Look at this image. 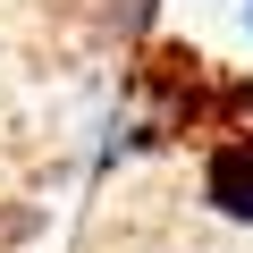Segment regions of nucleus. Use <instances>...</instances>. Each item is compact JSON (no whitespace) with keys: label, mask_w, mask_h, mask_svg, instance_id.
I'll use <instances>...</instances> for the list:
<instances>
[{"label":"nucleus","mask_w":253,"mask_h":253,"mask_svg":"<svg viewBox=\"0 0 253 253\" xmlns=\"http://www.w3.org/2000/svg\"><path fill=\"white\" fill-rule=\"evenodd\" d=\"M203 203H211V219H228V228H253V126H228V135L203 152Z\"/></svg>","instance_id":"nucleus-1"},{"label":"nucleus","mask_w":253,"mask_h":253,"mask_svg":"<svg viewBox=\"0 0 253 253\" xmlns=\"http://www.w3.org/2000/svg\"><path fill=\"white\" fill-rule=\"evenodd\" d=\"M245 34H253V0H245Z\"/></svg>","instance_id":"nucleus-2"}]
</instances>
